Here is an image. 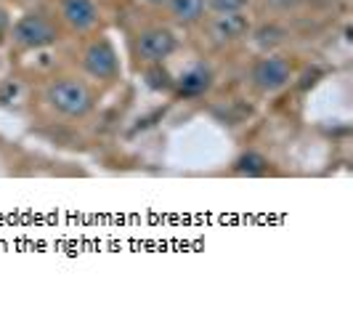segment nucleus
I'll return each mask as SVG.
<instances>
[{"instance_id": "obj_1", "label": "nucleus", "mask_w": 353, "mask_h": 311, "mask_svg": "<svg viewBox=\"0 0 353 311\" xmlns=\"http://www.w3.org/2000/svg\"><path fill=\"white\" fill-rule=\"evenodd\" d=\"M46 102L61 117H85L93 109V91L77 77H59L46 88Z\"/></svg>"}, {"instance_id": "obj_2", "label": "nucleus", "mask_w": 353, "mask_h": 311, "mask_svg": "<svg viewBox=\"0 0 353 311\" xmlns=\"http://www.w3.org/2000/svg\"><path fill=\"white\" fill-rule=\"evenodd\" d=\"M8 40L21 51H40V48H48L59 40V27L48 17L30 11L14 21Z\"/></svg>"}, {"instance_id": "obj_3", "label": "nucleus", "mask_w": 353, "mask_h": 311, "mask_svg": "<svg viewBox=\"0 0 353 311\" xmlns=\"http://www.w3.org/2000/svg\"><path fill=\"white\" fill-rule=\"evenodd\" d=\"M178 48V37L173 30L168 27H152V30H143L136 37V59L143 64H162L165 59H170Z\"/></svg>"}, {"instance_id": "obj_4", "label": "nucleus", "mask_w": 353, "mask_h": 311, "mask_svg": "<svg viewBox=\"0 0 353 311\" xmlns=\"http://www.w3.org/2000/svg\"><path fill=\"white\" fill-rule=\"evenodd\" d=\"M83 69L85 75L93 77V80H101V83H109L120 75V59H117V51L109 40H93L88 48L83 51Z\"/></svg>"}, {"instance_id": "obj_5", "label": "nucleus", "mask_w": 353, "mask_h": 311, "mask_svg": "<svg viewBox=\"0 0 353 311\" xmlns=\"http://www.w3.org/2000/svg\"><path fill=\"white\" fill-rule=\"evenodd\" d=\"M250 80L261 93H279L282 88L290 86L292 67L284 62L282 56H263V59L255 62V67L250 72Z\"/></svg>"}, {"instance_id": "obj_6", "label": "nucleus", "mask_w": 353, "mask_h": 311, "mask_svg": "<svg viewBox=\"0 0 353 311\" xmlns=\"http://www.w3.org/2000/svg\"><path fill=\"white\" fill-rule=\"evenodd\" d=\"M59 14L72 32H90L99 24V6L93 0H61Z\"/></svg>"}, {"instance_id": "obj_7", "label": "nucleus", "mask_w": 353, "mask_h": 311, "mask_svg": "<svg viewBox=\"0 0 353 311\" xmlns=\"http://www.w3.org/2000/svg\"><path fill=\"white\" fill-rule=\"evenodd\" d=\"M252 24L245 11H234V14H215L210 21V35L215 43H236L242 37H248Z\"/></svg>"}, {"instance_id": "obj_8", "label": "nucleus", "mask_w": 353, "mask_h": 311, "mask_svg": "<svg viewBox=\"0 0 353 311\" xmlns=\"http://www.w3.org/2000/svg\"><path fill=\"white\" fill-rule=\"evenodd\" d=\"M210 86H212V72L205 64H192V67L183 69L176 80H173V88L178 91V96H183V99H196V96L208 93Z\"/></svg>"}, {"instance_id": "obj_9", "label": "nucleus", "mask_w": 353, "mask_h": 311, "mask_svg": "<svg viewBox=\"0 0 353 311\" xmlns=\"http://www.w3.org/2000/svg\"><path fill=\"white\" fill-rule=\"evenodd\" d=\"M168 8H170L173 21L189 27V24H196L199 19L205 17L208 0H168Z\"/></svg>"}, {"instance_id": "obj_10", "label": "nucleus", "mask_w": 353, "mask_h": 311, "mask_svg": "<svg viewBox=\"0 0 353 311\" xmlns=\"http://www.w3.org/2000/svg\"><path fill=\"white\" fill-rule=\"evenodd\" d=\"M268 165H271V162H268L261 152H245V155L234 162V171L239 173V176L255 178V176H265V173H268Z\"/></svg>"}, {"instance_id": "obj_11", "label": "nucleus", "mask_w": 353, "mask_h": 311, "mask_svg": "<svg viewBox=\"0 0 353 311\" xmlns=\"http://www.w3.org/2000/svg\"><path fill=\"white\" fill-rule=\"evenodd\" d=\"M146 77H154V80H146L152 88H157V91H168V88H173V77L162 69V64H146Z\"/></svg>"}, {"instance_id": "obj_12", "label": "nucleus", "mask_w": 353, "mask_h": 311, "mask_svg": "<svg viewBox=\"0 0 353 311\" xmlns=\"http://www.w3.org/2000/svg\"><path fill=\"white\" fill-rule=\"evenodd\" d=\"M250 0H208V11L212 14H234V11H245Z\"/></svg>"}, {"instance_id": "obj_13", "label": "nucleus", "mask_w": 353, "mask_h": 311, "mask_svg": "<svg viewBox=\"0 0 353 311\" xmlns=\"http://www.w3.org/2000/svg\"><path fill=\"white\" fill-rule=\"evenodd\" d=\"M8 32H11V17H8V11L0 6V43H6Z\"/></svg>"}, {"instance_id": "obj_14", "label": "nucleus", "mask_w": 353, "mask_h": 311, "mask_svg": "<svg viewBox=\"0 0 353 311\" xmlns=\"http://www.w3.org/2000/svg\"><path fill=\"white\" fill-rule=\"evenodd\" d=\"M143 6H152V8H162V6H168V0H141Z\"/></svg>"}]
</instances>
